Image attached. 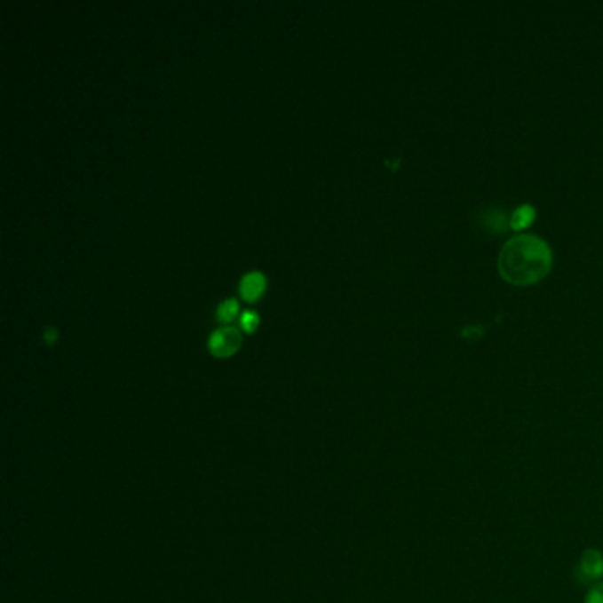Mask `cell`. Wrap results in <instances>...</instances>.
Listing matches in <instances>:
<instances>
[{
  "instance_id": "cell-5",
  "label": "cell",
  "mask_w": 603,
  "mask_h": 603,
  "mask_svg": "<svg viewBox=\"0 0 603 603\" xmlns=\"http://www.w3.org/2000/svg\"><path fill=\"white\" fill-rule=\"evenodd\" d=\"M536 219V209L531 203H524L520 207H517L512 216H510V228L522 232L528 226H531Z\"/></svg>"
},
{
  "instance_id": "cell-3",
  "label": "cell",
  "mask_w": 603,
  "mask_h": 603,
  "mask_svg": "<svg viewBox=\"0 0 603 603\" xmlns=\"http://www.w3.org/2000/svg\"><path fill=\"white\" fill-rule=\"evenodd\" d=\"M575 577L579 584H599L603 579V554L597 549L584 551L581 563L575 570Z\"/></svg>"
},
{
  "instance_id": "cell-1",
  "label": "cell",
  "mask_w": 603,
  "mask_h": 603,
  "mask_svg": "<svg viewBox=\"0 0 603 603\" xmlns=\"http://www.w3.org/2000/svg\"><path fill=\"white\" fill-rule=\"evenodd\" d=\"M552 262V250L545 239L535 234H519L501 248L497 269L506 283L529 287L549 276Z\"/></svg>"
},
{
  "instance_id": "cell-9",
  "label": "cell",
  "mask_w": 603,
  "mask_h": 603,
  "mask_svg": "<svg viewBox=\"0 0 603 603\" xmlns=\"http://www.w3.org/2000/svg\"><path fill=\"white\" fill-rule=\"evenodd\" d=\"M57 337H59V335H57V329H55V328H52V326H50V328H46V329H44V333H43V338H44V342H46V344H53V342L57 340Z\"/></svg>"
},
{
  "instance_id": "cell-6",
  "label": "cell",
  "mask_w": 603,
  "mask_h": 603,
  "mask_svg": "<svg viewBox=\"0 0 603 603\" xmlns=\"http://www.w3.org/2000/svg\"><path fill=\"white\" fill-rule=\"evenodd\" d=\"M237 312H239V305H237V301L235 299H232V298H228V299H225V301H221L219 305H218V308H216V317H218V321L219 322H230L235 315H237Z\"/></svg>"
},
{
  "instance_id": "cell-4",
  "label": "cell",
  "mask_w": 603,
  "mask_h": 603,
  "mask_svg": "<svg viewBox=\"0 0 603 603\" xmlns=\"http://www.w3.org/2000/svg\"><path fill=\"white\" fill-rule=\"evenodd\" d=\"M266 289V276L260 271H250L241 278L239 292L246 301H255Z\"/></svg>"
},
{
  "instance_id": "cell-2",
  "label": "cell",
  "mask_w": 603,
  "mask_h": 603,
  "mask_svg": "<svg viewBox=\"0 0 603 603\" xmlns=\"http://www.w3.org/2000/svg\"><path fill=\"white\" fill-rule=\"evenodd\" d=\"M241 342L242 338H241L239 329L232 326H223L210 333L207 340V347L210 354H214L216 358H228L241 347Z\"/></svg>"
},
{
  "instance_id": "cell-8",
  "label": "cell",
  "mask_w": 603,
  "mask_h": 603,
  "mask_svg": "<svg viewBox=\"0 0 603 603\" xmlns=\"http://www.w3.org/2000/svg\"><path fill=\"white\" fill-rule=\"evenodd\" d=\"M584 603H603V583L595 584V586L588 591Z\"/></svg>"
},
{
  "instance_id": "cell-7",
  "label": "cell",
  "mask_w": 603,
  "mask_h": 603,
  "mask_svg": "<svg viewBox=\"0 0 603 603\" xmlns=\"http://www.w3.org/2000/svg\"><path fill=\"white\" fill-rule=\"evenodd\" d=\"M258 321H260V319H258V315H257L253 310H244V312L241 313V317H239L241 328H242L244 331H248V333H251V331L257 329Z\"/></svg>"
}]
</instances>
